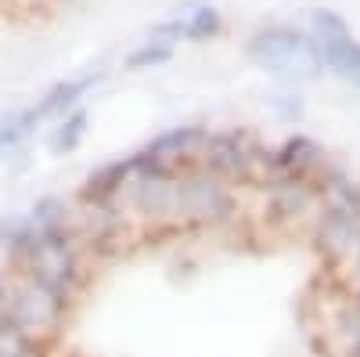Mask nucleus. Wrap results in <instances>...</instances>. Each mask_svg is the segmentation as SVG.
I'll use <instances>...</instances> for the list:
<instances>
[{
  "label": "nucleus",
  "mask_w": 360,
  "mask_h": 357,
  "mask_svg": "<svg viewBox=\"0 0 360 357\" xmlns=\"http://www.w3.org/2000/svg\"><path fill=\"white\" fill-rule=\"evenodd\" d=\"M242 213V188L224 181L202 163L180 170V224L188 231H224Z\"/></svg>",
  "instance_id": "f257e3e1"
},
{
  "label": "nucleus",
  "mask_w": 360,
  "mask_h": 357,
  "mask_svg": "<svg viewBox=\"0 0 360 357\" xmlns=\"http://www.w3.org/2000/svg\"><path fill=\"white\" fill-rule=\"evenodd\" d=\"M249 62L278 80H314L321 76V58H317V44L307 29H295V25H266L259 33L249 37L245 44Z\"/></svg>",
  "instance_id": "f03ea898"
},
{
  "label": "nucleus",
  "mask_w": 360,
  "mask_h": 357,
  "mask_svg": "<svg viewBox=\"0 0 360 357\" xmlns=\"http://www.w3.org/2000/svg\"><path fill=\"white\" fill-rule=\"evenodd\" d=\"M72 300L62 296L58 289L44 285L40 278H29L11 271V296H8V311H4V325L22 329L37 339H47L51 332L62 329V321L69 318Z\"/></svg>",
  "instance_id": "7ed1b4c3"
},
{
  "label": "nucleus",
  "mask_w": 360,
  "mask_h": 357,
  "mask_svg": "<svg viewBox=\"0 0 360 357\" xmlns=\"http://www.w3.org/2000/svg\"><path fill=\"white\" fill-rule=\"evenodd\" d=\"M263 148L266 144L252 130H242V127L209 130L198 152V163L205 170L220 173L234 188H256L263 173Z\"/></svg>",
  "instance_id": "20e7f679"
},
{
  "label": "nucleus",
  "mask_w": 360,
  "mask_h": 357,
  "mask_svg": "<svg viewBox=\"0 0 360 357\" xmlns=\"http://www.w3.org/2000/svg\"><path fill=\"white\" fill-rule=\"evenodd\" d=\"M123 206L130 217L152 227H176L180 224V170L134 166V177L123 192Z\"/></svg>",
  "instance_id": "39448f33"
},
{
  "label": "nucleus",
  "mask_w": 360,
  "mask_h": 357,
  "mask_svg": "<svg viewBox=\"0 0 360 357\" xmlns=\"http://www.w3.org/2000/svg\"><path fill=\"white\" fill-rule=\"evenodd\" d=\"M307 33L317 44V58L321 69L332 73L335 80H342L346 87H356L360 91V40L349 33V25L339 11H314L310 15V29Z\"/></svg>",
  "instance_id": "423d86ee"
},
{
  "label": "nucleus",
  "mask_w": 360,
  "mask_h": 357,
  "mask_svg": "<svg viewBox=\"0 0 360 357\" xmlns=\"http://www.w3.org/2000/svg\"><path fill=\"white\" fill-rule=\"evenodd\" d=\"M263 195V213L285 227H307L321 206V184L307 177H266L256 184Z\"/></svg>",
  "instance_id": "0eeeda50"
},
{
  "label": "nucleus",
  "mask_w": 360,
  "mask_h": 357,
  "mask_svg": "<svg viewBox=\"0 0 360 357\" xmlns=\"http://www.w3.org/2000/svg\"><path fill=\"white\" fill-rule=\"evenodd\" d=\"M209 127L202 123H180L159 130L152 141L134 148V166H152V170H184L188 163H198V152L205 144Z\"/></svg>",
  "instance_id": "6e6552de"
},
{
  "label": "nucleus",
  "mask_w": 360,
  "mask_h": 357,
  "mask_svg": "<svg viewBox=\"0 0 360 357\" xmlns=\"http://www.w3.org/2000/svg\"><path fill=\"white\" fill-rule=\"evenodd\" d=\"M314 253L324 260V263H342L346 256H353L356 242H360V220L353 213H346L342 206L321 199L317 213L310 217V224L303 227Z\"/></svg>",
  "instance_id": "1a4fd4ad"
},
{
  "label": "nucleus",
  "mask_w": 360,
  "mask_h": 357,
  "mask_svg": "<svg viewBox=\"0 0 360 357\" xmlns=\"http://www.w3.org/2000/svg\"><path fill=\"white\" fill-rule=\"evenodd\" d=\"M328 148L310 137V134H288L278 144H266L263 148V173L259 181L266 177H307V181H317L321 170L328 166Z\"/></svg>",
  "instance_id": "9d476101"
},
{
  "label": "nucleus",
  "mask_w": 360,
  "mask_h": 357,
  "mask_svg": "<svg viewBox=\"0 0 360 357\" xmlns=\"http://www.w3.org/2000/svg\"><path fill=\"white\" fill-rule=\"evenodd\" d=\"M220 29H224V15L217 8H209V4H188V8H180L176 15H169L166 22H159L148 37H159L166 44H180V40H188V44H205V40H213L220 37Z\"/></svg>",
  "instance_id": "9b49d317"
},
{
  "label": "nucleus",
  "mask_w": 360,
  "mask_h": 357,
  "mask_svg": "<svg viewBox=\"0 0 360 357\" xmlns=\"http://www.w3.org/2000/svg\"><path fill=\"white\" fill-rule=\"evenodd\" d=\"M134 177V152L105 159L101 166H94L76 188V206H105V202H119Z\"/></svg>",
  "instance_id": "f8f14e48"
},
{
  "label": "nucleus",
  "mask_w": 360,
  "mask_h": 357,
  "mask_svg": "<svg viewBox=\"0 0 360 357\" xmlns=\"http://www.w3.org/2000/svg\"><path fill=\"white\" fill-rule=\"evenodd\" d=\"M101 76L105 73H83V76H69V80H58L54 87H47V91L33 101V112H37V119L47 127V123H54V119H62L65 112H72V108H79L83 105V98L94 91V87L101 83Z\"/></svg>",
  "instance_id": "ddd939ff"
},
{
  "label": "nucleus",
  "mask_w": 360,
  "mask_h": 357,
  "mask_svg": "<svg viewBox=\"0 0 360 357\" xmlns=\"http://www.w3.org/2000/svg\"><path fill=\"white\" fill-rule=\"evenodd\" d=\"M86 130H90V112L79 105L72 112H65L62 119H54L51 130H47V152L51 156H69L86 141Z\"/></svg>",
  "instance_id": "4468645a"
},
{
  "label": "nucleus",
  "mask_w": 360,
  "mask_h": 357,
  "mask_svg": "<svg viewBox=\"0 0 360 357\" xmlns=\"http://www.w3.org/2000/svg\"><path fill=\"white\" fill-rule=\"evenodd\" d=\"M40 127H44V123L37 119L33 105L0 112V156H8V152H15V148H22Z\"/></svg>",
  "instance_id": "2eb2a0df"
},
{
  "label": "nucleus",
  "mask_w": 360,
  "mask_h": 357,
  "mask_svg": "<svg viewBox=\"0 0 360 357\" xmlns=\"http://www.w3.org/2000/svg\"><path fill=\"white\" fill-rule=\"evenodd\" d=\"M25 220L40 227V231H54V227H69L72 224V206L62 195H40L33 206L25 210Z\"/></svg>",
  "instance_id": "dca6fc26"
},
{
  "label": "nucleus",
  "mask_w": 360,
  "mask_h": 357,
  "mask_svg": "<svg viewBox=\"0 0 360 357\" xmlns=\"http://www.w3.org/2000/svg\"><path fill=\"white\" fill-rule=\"evenodd\" d=\"M173 44H166V40H159V37H148V40H141L130 54H127V69H134V73H141V69H159V65H166L169 58H173Z\"/></svg>",
  "instance_id": "f3484780"
},
{
  "label": "nucleus",
  "mask_w": 360,
  "mask_h": 357,
  "mask_svg": "<svg viewBox=\"0 0 360 357\" xmlns=\"http://www.w3.org/2000/svg\"><path fill=\"white\" fill-rule=\"evenodd\" d=\"M40 343L37 336H29L11 325H0V357H40Z\"/></svg>",
  "instance_id": "a211bd4d"
},
{
  "label": "nucleus",
  "mask_w": 360,
  "mask_h": 357,
  "mask_svg": "<svg viewBox=\"0 0 360 357\" xmlns=\"http://www.w3.org/2000/svg\"><path fill=\"white\" fill-rule=\"evenodd\" d=\"M270 112H274L281 123H299V119H303V112H307V101L299 98L295 91L274 94V98H270Z\"/></svg>",
  "instance_id": "6ab92c4d"
},
{
  "label": "nucleus",
  "mask_w": 360,
  "mask_h": 357,
  "mask_svg": "<svg viewBox=\"0 0 360 357\" xmlns=\"http://www.w3.org/2000/svg\"><path fill=\"white\" fill-rule=\"evenodd\" d=\"M353 282H356V289H353V325H360V242L353 249Z\"/></svg>",
  "instance_id": "aec40b11"
}]
</instances>
